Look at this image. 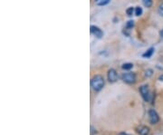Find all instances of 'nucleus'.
<instances>
[{
  "mask_svg": "<svg viewBox=\"0 0 163 135\" xmlns=\"http://www.w3.org/2000/svg\"><path fill=\"white\" fill-rule=\"evenodd\" d=\"M91 86L95 92H100L104 86V79L102 75H94L91 80Z\"/></svg>",
  "mask_w": 163,
  "mask_h": 135,
  "instance_id": "obj_1",
  "label": "nucleus"
},
{
  "mask_svg": "<svg viewBox=\"0 0 163 135\" xmlns=\"http://www.w3.org/2000/svg\"><path fill=\"white\" fill-rule=\"evenodd\" d=\"M123 82L129 84H132L136 82V75L134 73H124L121 76Z\"/></svg>",
  "mask_w": 163,
  "mask_h": 135,
  "instance_id": "obj_2",
  "label": "nucleus"
},
{
  "mask_svg": "<svg viewBox=\"0 0 163 135\" xmlns=\"http://www.w3.org/2000/svg\"><path fill=\"white\" fill-rule=\"evenodd\" d=\"M140 94H141L142 98L144 99V101H146V102H150L151 93H150V90H149V86L148 85L140 86Z\"/></svg>",
  "mask_w": 163,
  "mask_h": 135,
  "instance_id": "obj_3",
  "label": "nucleus"
},
{
  "mask_svg": "<svg viewBox=\"0 0 163 135\" xmlns=\"http://www.w3.org/2000/svg\"><path fill=\"white\" fill-rule=\"evenodd\" d=\"M149 117H150V122L151 124H156L159 123V114L157 113V112L153 109L149 111Z\"/></svg>",
  "mask_w": 163,
  "mask_h": 135,
  "instance_id": "obj_4",
  "label": "nucleus"
},
{
  "mask_svg": "<svg viewBox=\"0 0 163 135\" xmlns=\"http://www.w3.org/2000/svg\"><path fill=\"white\" fill-rule=\"evenodd\" d=\"M90 31L91 33L93 34L94 36H95L97 38H102L103 36V32L98 27V26H91L90 27Z\"/></svg>",
  "mask_w": 163,
  "mask_h": 135,
  "instance_id": "obj_5",
  "label": "nucleus"
},
{
  "mask_svg": "<svg viewBox=\"0 0 163 135\" xmlns=\"http://www.w3.org/2000/svg\"><path fill=\"white\" fill-rule=\"evenodd\" d=\"M107 77L110 82H115L118 80V74L114 69H110L108 71Z\"/></svg>",
  "mask_w": 163,
  "mask_h": 135,
  "instance_id": "obj_6",
  "label": "nucleus"
},
{
  "mask_svg": "<svg viewBox=\"0 0 163 135\" xmlns=\"http://www.w3.org/2000/svg\"><path fill=\"white\" fill-rule=\"evenodd\" d=\"M137 131L140 135H148L150 132V128L147 126H140V128H138Z\"/></svg>",
  "mask_w": 163,
  "mask_h": 135,
  "instance_id": "obj_7",
  "label": "nucleus"
},
{
  "mask_svg": "<svg viewBox=\"0 0 163 135\" xmlns=\"http://www.w3.org/2000/svg\"><path fill=\"white\" fill-rule=\"evenodd\" d=\"M154 51H155L154 48H153V47H151L150 49H148L147 51L142 55V56H143L144 58H150V57H151V55H153Z\"/></svg>",
  "mask_w": 163,
  "mask_h": 135,
  "instance_id": "obj_8",
  "label": "nucleus"
},
{
  "mask_svg": "<svg viewBox=\"0 0 163 135\" xmlns=\"http://www.w3.org/2000/svg\"><path fill=\"white\" fill-rule=\"evenodd\" d=\"M132 67H133V64L132 63H123L122 64L121 68L123 70H130V69L132 68Z\"/></svg>",
  "mask_w": 163,
  "mask_h": 135,
  "instance_id": "obj_9",
  "label": "nucleus"
},
{
  "mask_svg": "<svg viewBox=\"0 0 163 135\" xmlns=\"http://www.w3.org/2000/svg\"><path fill=\"white\" fill-rule=\"evenodd\" d=\"M142 3L145 7L149 8L152 6V0H142Z\"/></svg>",
  "mask_w": 163,
  "mask_h": 135,
  "instance_id": "obj_10",
  "label": "nucleus"
},
{
  "mask_svg": "<svg viewBox=\"0 0 163 135\" xmlns=\"http://www.w3.org/2000/svg\"><path fill=\"white\" fill-rule=\"evenodd\" d=\"M142 8L140 7H136V9H135V15H137V16H140V15H142Z\"/></svg>",
  "mask_w": 163,
  "mask_h": 135,
  "instance_id": "obj_11",
  "label": "nucleus"
},
{
  "mask_svg": "<svg viewBox=\"0 0 163 135\" xmlns=\"http://www.w3.org/2000/svg\"><path fill=\"white\" fill-rule=\"evenodd\" d=\"M133 12H134L133 7H129L128 9L126 10V13H127V15H128L129 16H132V14H133Z\"/></svg>",
  "mask_w": 163,
  "mask_h": 135,
  "instance_id": "obj_12",
  "label": "nucleus"
},
{
  "mask_svg": "<svg viewBox=\"0 0 163 135\" xmlns=\"http://www.w3.org/2000/svg\"><path fill=\"white\" fill-rule=\"evenodd\" d=\"M152 74H153V71L151 69H148V70L145 71V75H146L147 77H151Z\"/></svg>",
  "mask_w": 163,
  "mask_h": 135,
  "instance_id": "obj_13",
  "label": "nucleus"
},
{
  "mask_svg": "<svg viewBox=\"0 0 163 135\" xmlns=\"http://www.w3.org/2000/svg\"><path fill=\"white\" fill-rule=\"evenodd\" d=\"M133 26H134V22L132 21V20L128 21V23H127V25H126V27L127 28H132Z\"/></svg>",
  "mask_w": 163,
  "mask_h": 135,
  "instance_id": "obj_14",
  "label": "nucleus"
},
{
  "mask_svg": "<svg viewBox=\"0 0 163 135\" xmlns=\"http://www.w3.org/2000/svg\"><path fill=\"white\" fill-rule=\"evenodd\" d=\"M109 2H110V0H101V1L98 3L99 6H104V5H107Z\"/></svg>",
  "mask_w": 163,
  "mask_h": 135,
  "instance_id": "obj_15",
  "label": "nucleus"
},
{
  "mask_svg": "<svg viewBox=\"0 0 163 135\" xmlns=\"http://www.w3.org/2000/svg\"><path fill=\"white\" fill-rule=\"evenodd\" d=\"M158 12H159V14L161 16H163V3H162L161 5H159V9H158Z\"/></svg>",
  "mask_w": 163,
  "mask_h": 135,
  "instance_id": "obj_16",
  "label": "nucleus"
},
{
  "mask_svg": "<svg viewBox=\"0 0 163 135\" xmlns=\"http://www.w3.org/2000/svg\"><path fill=\"white\" fill-rule=\"evenodd\" d=\"M159 81L163 82V74H161V75L159 76Z\"/></svg>",
  "mask_w": 163,
  "mask_h": 135,
  "instance_id": "obj_17",
  "label": "nucleus"
},
{
  "mask_svg": "<svg viewBox=\"0 0 163 135\" xmlns=\"http://www.w3.org/2000/svg\"><path fill=\"white\" fill-rule=\"evenodd\" d=\"M159 35H160V36H161V37H163V29H162V30L160 31V33H159Z\"/></svg>",
  "mask_w": 163,
  "mask_h": 135,
  "instance_id": "obj_18",
  "label": "nucleus"
},
{
  "mask_svg": "<svg viewBox=\"0 0 163 135\" xmlns=\"http://www.w3.org/2000/svg\"><path fill=\"white\" fill-rule=\"evenodd\" d=\"M118 135H128L127 133H125V132H121L120 134H118Z\"/></svg>",
  "mask_w": 163,
  "mask_h": 135,
  "instance_id": "obj_19",
  "label": "nucleus"
},
{
  "mask_svg": "<svg viewBox=\"0 0 163 135\" xmlns=\"http://www.w3.org/2000/svg\"><path fill=\"white\" fill-rule=\"evenodd\" d=\"M96 1H97V0H96Z\"/></svg>",
  "mask_w": 163,
  "mask_h": 135,
  "instance_id": "obj_20",
  "label": "nucleus"
}]
</instances>
